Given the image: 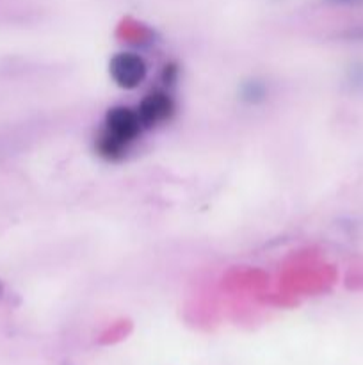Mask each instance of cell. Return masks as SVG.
<instances>
[{
	"instance_id": "obj_1",
	"label": "cell",
	"mask_w": 363,
	"mask_h": 365,
	"mask_svg": "<svg viewBox=\"0 0 363 365\" xmlns=\"http://www.w3.org/2000/svg\"><path fill=\"white\" fill-rule=\"evenodd\" d=\"M142 123L137 110L125 106H116L107 110L105 127L98 135L96 150L102 157L110 160L121 159L128 146L141 135Z\"/></svg>"
},
{
	"instance_id": "obj_2",
	"label": "cell",
	"mask_w": 363,
	"mask_h": 365,
	"mask_svg": "<svg viewBox=\"0 0 363 365\" xmlns=\"http://www.w3.org/2000/svg\"><path fill=\"white\" fill-rule=\"evenodd\" d=\"M146 63L134 52H121L110 59L109 73L123 89H134L146 78Z\"/></svg>"
},
{
	"instance_id": "obj_3",
	"label": "cell",
	"mask_w": 363,
	"mask_h": 365,
	"mask_svg": "<svg viewBox=\"0 0 363 365\" xmlns=\"http://www.w3.org/2000/svg\"><path fill=\"white\" fill-rule=\"evenodd\" d=\"M173 98L166 91H162V89H155V91L148 93L137 107L139 120H141L142 127L146 128L164 123V121H167L173 116Z\"/></svg>"
}]
</instances>
